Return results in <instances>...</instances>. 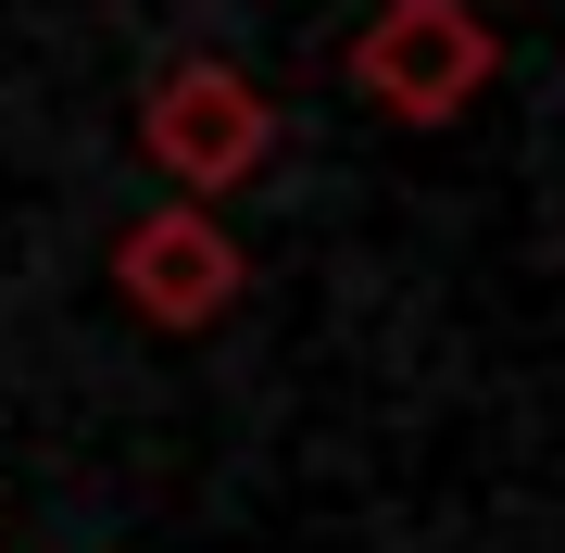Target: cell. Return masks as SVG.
Wrapping results in <instances>:
<instances>
[{
    "instance_id": "6da1fadb",
    "label": "cell",
    "mask_w": 565,
    "mask_h": 553,
    "mask_svg": "<svg viewBox=\"0 0 565 553\" xmlns=\"http://www.w3.org/2000/svg\"><path fill=\"white\" fill-rule=\"evenodd\" d=\"M352 88L377 114H403V126H452L490 88V25L465 0H390L364 25V51H352Z\"/></svg>"
},
{
    "instance_id": "7a4b0ae2",
    "label": "cell",
    "mask_w": 565,
    "mask_h": 553,
    "mask_svg": "<svg viewBox=\"0 0 565 553\" xmlns=\"http://www.w3.org/2000/svg\"><path fill=\"white\" fill-rule=\"evenodd\" d=\"M114 289H126V315H151L163 340H189V328H226L239 315L252 265H239V240L202 202H163V214H139L114 240Z\"/></svg>"
},
{
    "instance_id": "3957f363",
    "label": "cell",
    "mask_w": 565,
    "mask_h": 553,
    "mask_svg": "<svg viewBox=\"0 0 565 553\" xmlns=\"http://www.w3.org/2000/svg\"><path fill=\"white\" fill-rule=\"evenodd\" d=\"M139 151L177 189H239V177H264V151H277V114H264V88L226 76V63H177L139 102Z\"/></svg>"
}]
</instances>
